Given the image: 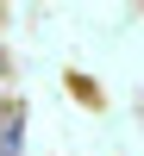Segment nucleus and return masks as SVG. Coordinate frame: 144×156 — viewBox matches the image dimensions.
<instances>
[{"mask_svg": "<svg viewBox=\"0 0 144 156\" xmlns=\"http://www.w3.org/2000/svg\"><path fill=\"white\" fill-rule=\"evenodd\" d=\"M0 156H19V125H6V131H0Z\"/></svg>", "mask_w": 144, "mask_h": 156, "instance_id": "1", "label": "nucleus"}]
</instances>
